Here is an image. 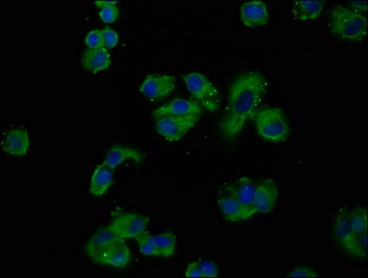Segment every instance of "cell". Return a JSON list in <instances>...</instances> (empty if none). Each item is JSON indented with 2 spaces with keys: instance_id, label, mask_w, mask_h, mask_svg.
<instances>
[{
  "instance_id": "cell-1",
  "label": "cell",
  "mask_w": 368,
  "mask_h": 278,
  "mask_svg": "<svg viewBox=\"0 0 368 278\" xmlns=\"http://www.w3.org/2000/svg\"><path fill=\"white\" fill-rule=\"evenodd\" d=\"M268 84L258 72H246L233 81L229 93L227 109L220 124L223 138L231 140L237 138L247 122L258 114L265 96Z\"/></svg>"
},
{
  "instance_id": "cell-2",
  "label": "cell",
  "mask_w": 368,
  "mask_h": 278,
  "mask_svg": "<svg viewBox=\"0 0 368 278\" xmlns=\"http://www.w3.org/2000/svg\"><path fill=\"white\" fill-rule=\"evenodd\" d=\"M329 28L342 39L362 40L367 34V18L362 13L338 5L329 15Z\"/></svg>"
},
{
  "instance_id": "cell-3",
  "label": "cell",
  "mask_w": 368,
  "mask_h": 278,
  "mask_svg": "<svg viewBox=\"0 0 368 278\" xmlns=\"http://www.w3.org/2000/svg\"><path fill=\"white\" fill-rule=\"evenodd\" d=\"M255 127L264 140L282 143L290 136V127L284 111L280 108H268L256 114Z\"/></svg>"
},
{
  "instance_id": "cell-4",
  "label": "cell",
  "mask_w": 368,
  "mask_h": 278,
  "mask_svg": "<svg viewBox=\"0 0 368 278\" xmlns=\"http://www.w3.org/2000/svg\"><path fill=\"white\" fill-rule=\"evenodd\" d=\"M184 81L193 97L207 111L214 113L219 109V90L206 75L198 72L188 73L184 75Z\"/></svg>"
},
{
  "instance_id": "cell-5",
  "label": "cell",
  "mask_w": 368,
  "mask_h": 278,
  "mask_svg": "<svg viewBox=\"0 0 368 278\" xmlns=\"http://www.w3.org/2000/svg\"><path fill=\"white\" fill-rule=\"evenodd\" d=\"M149 218L139 212H122L114 218L108 228L122 239H137L146 231Z\"/></svg>"
},
{
  "instance_id": "cell-6",
  "label": "cell",
  "mask_w": 368,
  "mask_h": 278,
  "mask_svg": "<svg viewBox=\"0 0 368 278\" xmlns=\"http://www.w3.org/2000/svg\"><path fill=\"white\" fill-rule=\"evenodd\" d=\"M200 115L168 116L157 119V132L171 142L181 140L198 122Z\"/></svg>"
},
{
  "instance_id": "cell-7",
  "label": "cell",
  "mask_w": 368,
  "mask_h": 278,
  "mask_svg": "<svg viewBox=\"0 0 368 278\" xmlns=\"http://www.w3.org/2000/svg\"><path fill=\"white\" fill-rule=\"evenodd\" d=\"M121 241L122 239L114 233L108 226L99 228L87 241L86 254L95 263L102 264L104 256L108 250Z\"/></svg>"
},
{
  "instance_id": "cell-8",
  "label": "cell",
  "mask_w": 368,
  "mask_h": 278,
  "mask_svg": "<svg viewBox=\"0 0 368 278\" xmlns=\"http://www.w3.org/2000/svg\"><path fill=\"white\" fill-rule=\"evenodd\" d=\"M176 79L173 75L163 73H150L141 84V92L148 100L164 99L174 91Z\"/></svg>"
},
{
  "instance_id": "cell-9",
  "label": "cell",
  "mask_w": 368,
  "mask_h": 278,
  "mask_svg": "<svg viewBox=\"0 0 368 278\" xmlns=\"http://www.w3.org/2000/svg\"><path fill=\"white\" fill-rule=\"evenodd\" d=\"M279 198V187L273 179H266L256 187L255 206L258 214L273 211Z\"/></svg>"
},
{
  "instance_id": "cell-10",
  "label": "cell",
  "mask_w": 368,
  "mask_h": 278,
  "mask_svg": "<svg viewBox=\"0 0 368 278\" xmlns=\"http://www.w3.org/2000/svg\"><path fill=\"white\" fill-rule=\"evenodd\" d=\"M242 23L251 29L266 26L269 23L268 7L260 0H252L242 4L240 9Z\"/></svg>"
},
{
  "instance_id": "cell-11",
  "label": "cell",
  "mask_w": 368,
  "mask_h": 278,
  "mask_svg": "<svg viewBox=\"0 0 368 278\" xmlns=\"http://www.w3.org/2000/svg\"><path fill=\"white\" fill-rule=\"evenodd\" d=\"M201 113V105L198 102L192 100L175 99L155 109L153 116L160 119L168 116L200 115Z\"/></svg>"
},
{
  "instance_id": "cell-12",
  "label": "cell",
  "mask_w": 368,
  "mask_h": 278,
  "mask_svg": "<svg viewBox=\"0 0 368 278\" xmlns=\"http://www.w3.org/2000/svg\"><path fill=\"white\" fill-rule=\"evenodd\" d=\"M255 189L253 180L250 177L244 176L236 182V185L231 187L230 192L231 196L246 210L251 217L258 214L255 206Z\"/></svg>"
},
{
  "instance_id": "cell-13",
  "label": "cell",
  "mask_w": 368,
  "mask_h": 278,
  "mask_svg": "<svg viewBox=\"0 0 368 278\" xmlns=\"http://www.w3.org/2000/svg\"><path fill=\"white\" fill-rule=\"evenodd\" d=\"M31 140L28 131L24 128H15L6 133L3 141H2V148L12 156L23 157L28 152Z\"/></svg>"
},
{
  "instance_id": "cell-14",
  "label": "cell",
  "mask_w": 368,
  "mask_h": 278,
  "mask_svg": "<svg viewBox=\"0 0 368 278\" xmlns=\"http://www.w3.org/2000/svg\"><path fill=\"white\" fill-rule=\"evenodd\" d=\"M113 59L108 48H87L81 56V65L91 73H99L110 66Z\"/></svg>"
},
{
  "instance_id": "cell-15",
  "label": "cell",
  "mask_w": 368,
  "mask_h": 278,
  "mask_svg": "<svg viewBox=\"0 0 368 278\" xmlns=\"http://www.w3.org/2000/svg\"><path fill=\"white\" fill-rule=\"evenodd\" d=\"M128 160H133V162L140 165L143 163L144 154L139 149L133 148V147L115 145L108 151L104 163L114 170Z\"/></svg>"
},
{
  "instance_id": "cell-16",
  "label": "cell",
  "mask_w": 368,
  "mask_h": 278,
  "mask_svg": "<svg viewBox=\"0 0 368 278\" xmlns=\"http://www.w3.org/2000/svg\"><path fill=\"white\" fill-rule=\"evenodd\" d=\"M113 169L106 163H100L95 168L90 179V193L97 197L105 195L113 185Z\"/></svg>"
},
{
  "instance_id": "cell-17",
  "label": "cell",
  "mask_w": 368,
  "mask_h": 278,
  "mask_svg": "<svg viewBox=\"0 0 368 278\" xmlns=\"http://www.w3.org/2000/svg\"><path fill=\"white\" fill-rule=\"evenodd\" d=\"M334 236L340 246L349 252L354 237L356 235L351 231L350 220H349V211L345 207H343L338 212L336 221H335Z\"/></svg>"
},
{
  "instance_id": "cell-18",
  "label": "cell",
  "mask_w": 368,
  "mask_h": 278,
  "mask_svg": "<svg viewBox=\"0 0 368 278\" xmlns=\"http://www.w3.org/2000/svg\"><path fill=\"white\" fill-rule=\"evenodd\" d=\"M130 258H132V252H130V247L128 246L124 239H122V241L114 244L108 250V252L104 256L101 266L125 268L129 266Z\"/></svg>"
},
{
  "instance_id": "cell-19",
  "label": "cell",
  "mask_w": 368,
  "mask_h": 278,
  "mask_svg": "<svg viewBox=\"0 0 368 278\" xmlns=\"http://www.w3.org/2000/svg\"><path fill=\"white\" fill-rule=\"evenodd\" d=\"M325 6V1H305V0H296L293 4V15L296 20L308 21L317 20L320 17Z\"/></svg>"
},
{
  "instance_id": "cell-20",
  "label": "cell",
  "mask_w": 368,
  "mask_h": 278,
  "mask_svg": "<svg viewBox=\"0 0 368 278\" xmlns=\"http://www.w3.org/2000/svg\"><path fill=\"white\" fill-rule=\"evenodd\" d=\"M219 207L226 220L231 223L251 219V215L233 196H225L219 200Z\"/></svg>"
},
{
  "instance_id": "cell-21",
  "label": "cell",
  "mask_w": 368,
  "mask_h": 278,
  "mask_svg": "<svg viewBox=\"0 0 368 278\" xmlns=\"http://www.w3.org/2000/svg\"><path fill=\"white\" fill-rule=\"evenodd\" d=\"M155 245L159 258H170L174 255L176 250V238L173 232H163L159 235L154 236Z\"/></svg>"
},
{
  "instance_id": "cell-22",
  "label": "cell",
  "mask_w": 368,
  "mask_h": 278,
  "mask_svg": "<svg viewBox=\"0 0 368 278\" xmlns=\"http://www.w3.org/2000/svg\"><path fill=\"white\" fill-rule=\"evenodd\" d=\"M349 220L351 231L356 235L367 232V209L364 206H357L349 212Z\"/></svg>"
},
{
  "instance_id": "cell-23",
  "label": "cell",
  "mask_w": 368,
  "mask_h": 278,
  "mask_svg": "<svg viewBox=\"0 0 368 278\" xmlns=\"http://www.w3.org/2000/svg\"><path fill=\"white\" fill-rule=\"evenodd\" d=\"M137 244L140 252L144 255L150 256V257H159L157 245H155L154 236L150 235L147 232H144L137 239Z\"/></svg>"
},
{
  "instance_id": "cell-24",
  "label": "cell",
  "mask_w": 368,
  "mask_h": 278,
  "mask_svg": "<svg viewBox=\"0 0 368 278\" xmlns=\"http://www.w3.org/2000/svg\"><path fill=\"white\" fill-rule=\"evenodd\" d=\"M350 254L359 259H365L367 256V232L359 234L354 237L353 243L351 245Z\"/></svg>"
},
{
  "instance_id": "cell-25",
  "label": "cell",
  "mask_w": 368,
  "mask_h": 278,
  "mask_svg": "<svg viewBox=\"0 0 368 278\" xmlns=\"http://www.w3.org/2000/svg\"><path fill=\"white\" fill-rule=\"evenodd\" d=\"M101 32H102L104 48H115L119 39L118 33L110 26L104 27Z\"/></svg>"
},
{
  "instance_id": "cell-26",
  "label": "cell",
  "mask_w": 368,
  "mask_h": 278,
  "mask_svg": "<svg viewBox=\"0 0 368 278\" xmlns=\"http://www.w3.org/2000/svg\"><path fill=\"white\" fill-rule=\"evenodd\" d=\"M84 41L89 48H104L102 32L100 29L91 30L87 33Z\"/></svg>"
},
{
  "instance_id": "cell-27",
  "label": "cell",
  "mask_w": 368,
  "mask_h": 278,
  "mask_svg": "<svg viewBox=\"0 0 368 278\" xmlns=\"http://www.w3.org/2000/svg\"><path fill=\"white\" fill-rule=\"evenodd\" d=\"M119 10L116 5L101 8L99 17L106 24H113L119 18Z\"/></svg>"
},
{
  "instance_id": "cell-28",
  "label": "cell",
  "mask_w": 368,
  "mask_h": 278,
  "mask_svg": "<svg viewBox=\"0 0 368 278\" xmlns=\"http://www.w3.org/2000/svg\"><path fill=\"white\" fill-rule=\"evenodd\" d=\"M199 263L204 277H217L219 275V268L213 261L204 260L199 261Z\"/></svg>"
},
{
  "instance_id": "cell-29",
  "label": "cell",
  "mask_w": 368,
  "mask_h": 278,
  "mask_svg": "<svg viewBox=\"0 0 368 278\" xmlns=\"http://www.w3.org/2000/svg\"><path fill=\"white\" fill-rule=\"evenodd\" d=\"M288 277L317 278L318 277V274L317 271H315L309 266H300L291 271V274L288 275Z\"/></svg>"
},
{
  "instance_id": "cell-30",
  "label": "cell",
  "mask_w": 368,
  "mask_h": 278,
  "mask_svg": "<svg viewBox=\"0 0 368 278\" xmlns=\"http://www.w3.org/2000/svg\"><path fill=\"white\" fill-rule=\"evenodd\" d=\"M185 277H204L199 261H192V263L188 264L186 270H185Z\"/></svg>"
},
{
  "instance_id": "cell-31",
  "label": "cell",
  "mask_w": 368,
  "mask_h": 278,
  "mask_svg": "<svg viewBox=\"0 0 368 278\" xmlns=\"http://www.w3.org/2000/svg\"><path fill=\"white\" fill-rule=\"evenodd\" d=\"M350 6L351 8V10H354V12H365L367 9V1H351Z\"/></svg>"
},
{
  "instance_id": "cell-32",
  "label": "cell",
  "mask_w": 368,
  "mask_h": 278,
  "mask_svg": "<svg viewBox=\"0 0 368 278\" xmlns=\"http://www.w3.org/2000/svg\"><path fill=\"white\" fill-rule=\"evenodd\" d=\"M118 3L117 0H97L95 1V5H97V7L101 8L110 6V5H116Z\"/></svg>"
}]
</instances>
